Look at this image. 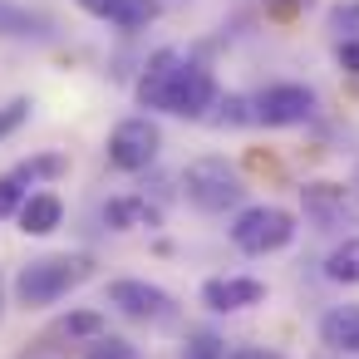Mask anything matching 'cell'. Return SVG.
Segmentation results:
<instances>
[{
  "label": "cell",
  "instance_id": "1",
  "mask_svg": "<svg viewBox=\"0 0 359 359\" xmlns=\"http://www.w3.org/2000/svg\"><path fill=\"white\" fill-rule=\"evenodd\" d=\"M94 276V266H89V256H40V261H30V266H20L15 271V280H11V290H15V305H25V310H45V305H55V300H65L74 285H84Z\"/></svg>",
  "mask_w": 359,
  "mask_h": 359
},
{
  "label": "cell",
  "instance_id": "2",
  "mask_svg": "<svg viewBox=\"0 0 359 359\" xmlns=\"http://www.w3.org/2000/svg\"><path fill=\"white\" fill-rule=\"evenodd\" d=\"M182 197L197 207V212H231L241 197H246V177L226 163V158H192L182 168Z\"/></svg>",
  "mask_w": 359,
  "mask_h": 359
},
{
  "label": "cell",
  "instance_id": "3",
  "mask_svg": "<svg viewBox=\"0 0 359 359\" xmlns=\"http://www.w3.org/2000/svg\"><path fill=\"white\" fill-rule=\"evenodd\" d=\"M231 241H236V251H246V256H271V251H280V246L295 241V217H290L285 207H276V202L241 207L236 222H231Z\"/></svg>",
  "mask_w": 359,
  "mask_h": 359
},
{
  "label": "cell",
  "instance_id": "4",
  "mask_svg": "<svg viewBox=\"0 0 359 359\" xmlns=\"http://www.w3.org/2000/svg\"><path fill=\"white\" fill-rule=\"evenodd\" d=\"M207 109H217V79L207 65L197 60H182L172 84H168V99H163V114H177V118H207Z\"/></svg>",
  "mask_w": 359,
  "mask_h": 359
},
{
  "label": "cell",
  "instance_id": "5",
  "mask_svg": "<svg viewBox=\"0 0 359 359\" xmlns=\"http://www.w3.org/2000/svg\"><path fill=\"white\" fill-rule=\"evenodd\" d=\"M158 153H163V133H158L153 118H123V123H114V133H109V163L114 168L143 172V168L158 163Z\"/></svg>",
  "mask_w": 359,
  "mask_h": 359
},
{
  "label": "cell",
  "instance_id": "6",
  "mask_svg": "<svg viewBox=\"0 0 359 359\" xmlns=\"http://www.w3.org/2000/svg\"><path fill=\"white\" fill-rule=\"evenodd\" d=\"M315 114V94L305 84H271L251 99V118L266 128H295Z\"/></svg>",
  "mask_w": 359,
  "mask_h": 359
},
{
  "label": "cell",
  "instance_id": "7",
  "mask_svg": "<svg viewBox=\"0 0 359 359\" xmlns=\"http://www.w3.org/2000/svg\"><path fill=\"white\" fill-rule=\"evenodd\" d=\"M300 207H305V217H310L320 231H344V226L359 222L354 192L339 187V182H305V187H300Z\"/></svg>",
  "mask_w": 359,
  "mask_h": 359
},
{
  "label": "cell",
  "instance_id": "8",
  "mask_svg": "<svg viewBox=\"0 0 359 359\" xmlns=\"http://www.w3.org/2000/svg\"><path fill=\"white\" fill-rule=\"evenodd\" d=\"M109 305L123 310L128 320H148V325H168L177 315L172 295L163 285H148V280H114L109 285Z\"/></svg>",
  "mask_w": 359,
  "mask_h": 359
},
{
  "label": "cell",
  "instance_id": "9",
  "mask_svg": "<svg viewBox=\"0 0 359 359\" xmlns=\"http://www.w3.org/2000/svg\"><path fill=\"white\" fill-rule=\"evenodd\" d=\"M266 300V280L256 276H212L202 280V305L217 310V315H236V310H251Z\"/></svg>",
  "mask_w": 359,
  "mask_h": 359
},
{
  "label": "cell",
  "instance_id": "10",
  "mask_svg": "<svg viewBox=\"0 0 359 359\" xmlns=\"http://www.w3.org/2000/svg\"><path fill=\"white\" fill-rule=\"evenodd\" d=\"M182 60H187L182 50H158V55L143 65V74H138V84H133V94H138V104H143V109H158V114H163L168 84H172V74H177V65H182Z\"/></svg>",
  "mask_w": 359,
  "mask_h": 359
},
{
  "label": "cell",
  "instance_id": "11",
  "mask_svg": "<svg viewBox=\"0 0 359 359\" xmlns=\"http://www.w3.org/2000/svg\"><path fill=\"white\" fill-rule=\"evenodd\" d=\"M320 339L339 354H359V305H334L320 315Z\"/></svg>",
  "mask_w": 359,
  "mask_h": 359
},
{
  "label": "cell",
  "instance_id": "12",
  "mask_svg": "<svg viewBox=\"0 0 359 359\" xmlns=\"http://www.w3.org/2000/svg\"><path fill=\"white\" fill-rule=\"evenodd\" d=\"M15 222H20V231H25V236H50V231L65 222V202H60L55 192H30Z\"/></svg>",
  "mask_w": 359,
  "mask_h": 359
},
{
  "label": "cell",
  "instance_id": "13",
  "mask_svg": "<svg viewBox=\"0 0 359 359\" xmlns=\"http://www.w3.org/2000/svg\"><path fill=\"white\" fill-rule=\"evenodd\" d=\"M104 222H109L114 231H133V226H158L163 217H158V207H148L143 197H114V202L104 207Z\"/></svg>",
  "mask_w": 359,
  "mask_h": 359
},
{
  "label": "cell",
  "instance_id": "14",
  "mask_svg": "<svg viewBox=\"0 0 359 359\" xmlns=\"http://www.w3.org/2000/svg\"><path fill=\"white\" fill-rule=\"evenodd\" d=\"M325 276L334 285H359V236H344L330 256H325Z\"/></svg>",
  "mask_w": 359,
  "mask_h": 359
},
{
  "label": "cell",
  "instance_id": "15",
  "mask_svg": "<svg viewBox=\"0 0 359 359\" xmlns=\"http://www.w3.org/2000/svg\"><path fill=\"white\" fill-rule=\"evenodd\" d=\"M0 35H15V40H45L50 35V20L45 15H30V11H15V6H6L0 0Z\"/></svg>",
  "mask_w": 359,
  "mask_h": 359
},
{
  "label": "cell",
  "instance_id": "16",
  "mask_svg": "<svg viewBox=\"0 0 359 359\" xmlns=\"http://www.w3.org/2000/svg\"><path fill=\"white\" fill-rule=\"evenodd\" d=\"M55 334H65V339H99V334H109V320L99 315V310H69L60 325H55Z\"/></svg>",
  "mask_w": 359,
  "mask_h": 359
},
{
  "label": "cell",
  "instance_id": "17",
  "mask_svg": "<svg viewBox=\"0 0 359 359\" xmlns=\"http://www.w3.org/2000/svg\"><path fill=\"white\" fill-rule=\"evenodd\" d=\"M109 20H114L118 30H143V25L158 20V0H114Z\"/></svg>",
  "mask_w": 359,
  "mask_h": 359
},
{
  "label": "cell",
  "instance_id": "18",
  "mask_svg": "<svg viewBox=\"0 0 359 359\" xmlns=\"http://www.w3.org/2000/svg\"><path fill=\"white\" fill-rule=\"evenodd\" d=\"M65 168H69L65 153H40V158H25V163L15 168V177H20V182H55Z\"/></svg>",
  "mask_w": 359,
  "mask_h": 359
},
{
  "label": "cell",
  "instance_id": "19",
  "mask_svg": "<svg viewBox=\"0 0 359 359\" xmlns=\"http://www.w3.org/2000/svg\"><path fill=\"white\" fill-rule=\"evenodd\" d=\"M182 359H231V354H226V339H222V334H212V330H192Z\"/></svg>",
  "mask_w": 359,
  "mask_h": 359
},
{
  "label": "cell",
  "instance_id": "20",
  "mask_svg": "<svg viewBox=\"0 0 359 359\" xmlns=\"http://www.w3.org/2000/svg\"><path fill=\"white\" fill-rule=\"evenodd\" d=\"M217 109H222V114H212V123H217V128H241V123H256V118H251V99H241V94L217 99Z\"/></svg>",
  "mask_w": 359,
  "mask_h": 359
},
{
  "label": "cell",
  "instance_id": "21",
  "mask_svg": "<svg viewBox=\"0 0 359 359\" xmlns=\"http://www.w3.org/2000/svg\"><path fill=\"white\" fill-rule=\"evenodd\" d=\"M84 359H138V349L118 334H99V339L84 344Z\"/></svg>",
  "mask_w": 359,
  "mask_h": 359
},
{
  "label": "cell",
  "instance_id": "22",
  "mask_svg": "<svg viewBox=\"0 0 359 359\" xmlns=\"http://www.w3.org/2000/svg\"><path fill=\"white\" fill-rule=\"evenodd\" d=\"M20 207H25V182L15 172H6L0 177V217H20Z\"/></svg>",
  "mask_w": 359,
  "mask_h": 359
},
{
  "label": "cell",
  "instance_id": "23",
  "mask_svg": "<svg viewBox=\"0 0 359 359\" xmlns=\"http://www.w3.org/2000/svg\"><path fill=\"white\" fill-rule=\"evenodd\" d=\"M30 118V99H11V104H0V143H6L11 133H20V123Z\"/></svg>",
  "mask_w": 359,
  "mask_h": 359
},
{
  "label": "cell",
  "instance_id": "24",
  "mask_svg": "<svg viewBox=\"0 0 359 359\" xmlns=\"http://www.w3.org/2000/svg\"><path fill=\"white\" fill-rule=\"evenodd\" d=\"M339 69H349V74H359V35H349V40H339Z\"/></svg>",
  "mask_w": 359,
  "mask_h": 359
},
{
  "label": "cell",
  "instance_id": "25",
  "mask_svg": "<svg viewBox=\"0 0 359 359\" xmlns=\"http://www.w3.org/2000/svg\"><path fill=\"white\" fill-rule=\"evenodd\" d=\"M330 25H334V30L359 25V0H349V6H334V11H330Z\"/></svg>",
  "mask_w": 359,
  "mask_h": 359
},
{
  "label": "cell",
  "instance_id": "26",
  "mask_svg": "<svg viewBox=\"0 0 359 359\" xmlns=\"http://www.w3.org/2000/svg\"><path fill=\"white\" fill-rule=\"evenodd\" d=\"M79 11L99 15V20H109V11H114V0H79Z\"/></svg>",
  "mask_w": 359,
  "mask_h": 359
},
{
  "label": "cell",
  "instance_id": "27",
  "mask_svg": "<svg viewBox=\"0 0 359 359\" xmlns=\"http://www.w3.org/2000/svg\"><path fill=\"white\" fill-rule=\"evenodd\" d=\"M231 359H280V354H271V349H236Z\"/></svg>",
  "mask_w": 359,
  "mask_h": 359
},
{
  "label": "cell",
  "instance_id": "28",
  "mask_svg": "<svg viewBox=\"0 0 359 359\" xmlns=\"http://www.w3.org/2000/svg\"><path fill=\"white\" fill-rule=\"evenodd\" d=\"M280 6H285V11H290V6H315V0H280Z\"/></svg>",
  "mask_w": 359,
  "mask_h": 359
},
{
  "label": "cell",
  "instance_id": "29",
  "mask_svg": "<svg viewBox=\"0 0 359 359\" xmlns=\"http://www.w3.org/2000/svg\"><path fill=\"white\" fill-rule=\"evenodd\" d=\"M349 192H354V197H359V168H354V182H349Z\"/></svg>",
  "mask_w": 359,
  "mask_h": 359
},
{
  "label": "cell",
  "instance_id": "30",
  "mask_svg": "<svg viewBox=\"0 0 359 359\" xmlns=\"http://www.w3.org/2000/svg\"><path fill=\"white\" fill-rule=\"evenodd\" d=\"M35 359H60V354H35Z\"/></svg>",
  "mask_w": 359,
  "mask_h": 359
}]
</instances>
